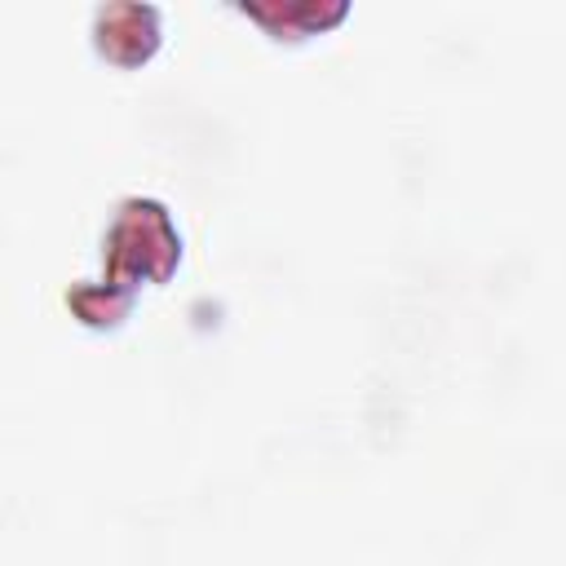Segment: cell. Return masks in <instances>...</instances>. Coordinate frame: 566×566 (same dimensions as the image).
I'll return each mask as SVG.
<instances>
[{
	"label": "cell",
	"mask_w": 566,
	"mask_h": 566,
	"mask_svg": "<svg viewBox=\"0 0 566 566\" xmlns=\"http://www.w3.org/2000/svg\"><path fill=\"white\" fill-rule=\"evenodd\" d=\"M234 9H243L248 18H256L274 40H305L314 31L336 27L349 13L345 0H332V4H323V0H287V4H279V0H265V4L261 0H239Z\"/></svg>",
	"instance_id": "3"
},
{
	"label": "cell",
	"mask_w": 566,
	"mask_h": 566,
	"mask_svg": "<svg viewBox=\"0 0 566 566\" xmlns=\"http://www.w3.org/2000/svg\"><path fill=\"white\" fill-rule=\"evenodd\" d=\"M93 44L115 66H142L159 49V9L155 4H102L93 13Z\"/></svg>",
	"instance_id": "2"
},
{
	"label": "cell",
	"mask_w": 566,
	"mask_h": 566,
	"mask_svg": "<svg viewBox=\"0 0 566 566\" xmlns=\"http://www.w3.org/2000/svg\"><path fill=\"white\" fill-rule=\"evenodd\" d=\"M181 261V234L159 199H119L106 239H102V279H84L75 292H66V305L93 323L115 327L128 310L142 283H164Z\"/></svg>",
	"instance_id": "1"
}]
</instances>
